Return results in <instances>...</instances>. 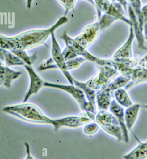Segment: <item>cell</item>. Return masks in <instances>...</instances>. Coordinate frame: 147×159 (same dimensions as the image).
Returning <instances> with one entry per match:
<instances>
[{
	"label": "cell",
	"mask_w": 147,
	"mask_h": 159,
	"mask_svg": "<svg viewBox=\"0 0 147 159\" xmlns=\"http://www.w3.org/2000/svg\"><path fill=\"white\" fill-rule=\"evenodd\" d=\"M68 20V18L65 16H63L47 29L29 30L11 37L1 35V48L7 50L18 48L26 50L39 46L44 43L55 31L65 25Z\"/></svg>",
	"instance_id": "cell-1"
},
{
	"label": "cell",
	"mask_w": 147,
	"mask_h": 159,
	"mask_svg": "<svg viewBox=\"0 0 147 159\" xmlns=\"http://www.w3.org/2000/svg\"><path fill=\"white\" fill-rule=\"evenodd\" d=\"M3 111L27 122L37 124H52V119L45 116L37 106L32 104L8 106L3 108Z\"/></svg>",
	"instance_id": "cell-2"
},
{
	"label": "cell",
	"mask_w": 147,
	"mask_h": 159,
	"mask_svg": "<svg viewBox=\"0 0 147 159\" xmlns=\"http://www.w3.org/2000/svg\"><path fill=\"white\" fill-rule=\"evenodd\" d=\"M44 86L66 92L75 100L82 111H88L95 114L96 112V107L89 103L83 91L74 85H64L52 82H44Z\"/></svg>",
	"instance_id": "cell-3"
},
{
	"label": "cell",
	"mask_w": 147,
	"mask_h": 159,
	"mask_svg": "<svg viewBox=\"0 0 147 159\" xmlns=\"http://www.w3.org/2000/svg\"><path fill=\"white\" fill-rule=\"evenodd\" d=\"M95 121L105 132L118 141H123L121 129L117 118L112 113L107 110H100L96 116Z\"/></svg>",
	"instance_id": "cell-4"
},
{
	"label": "cell",
	"mask_w": 147,
	"mask_h": 159,
	"mask_svg": "<svg viewBox=\"0 0 147 159\" xmlns=\"http://www.w3.org/2000/svg\"><path fill=\"white\" fill-rule=\"evenodd\" d=\"M97 66L98 71L86 84L95 91L106 88L111 81L119 75V72L112 67L109 66Z\"/></svg>",
	"instance_id": "cell-5"
},
{
	"label": "cell",
	"mask_w": 147,
	"mask_h": 159,
	"mask_svg": "<svg viewBox=\"0 0 147 159\" xmlns=\"http://www.w3.org/2000/svg\"><path fill=\"white\" fill-rule=\"evenodd\" d=\"M97 10L98 17L101 16V13L111 16L129 26H132L130 19L125 17L124 14L122 6L119 3H111L108 0H93Z\"/></svg>",
	"instance_id": "cell-6"
},
{
	"label": "cell",
	"mask_w": 147,
	"mask_h": 159,
	"mask_svg": "<svg viewBox=\"0 0 147 159\" xmlns=\"http://www.w3.org/2000/svg\"><path fill=\"white\" fill-rule=\"evenodd\" d=\"M100 30L101 25L98 20L86 26L80 34L74 38V40L79 45L86 49L96 41Z\"/></svg>",
	"instance_id": "cell-7"
},
{
	"label": "cell",
	"mask_w": 147,
	"mask_h": 159,
	"mask_svg": "<svg viewBox=\"0 0 147 159\" xmlns=\"http://www.w3.org/2000/svg\"><path fill=\"white\" fill-rule=\"evenodd\" d=\"M51 37L52 42L51 49L52 59L57 67V69H59L61 71L62 73L64 74L70 84L74 85V79L70 74L67 68L65 60L64 58L63 52L61 50L60 45L56 38L54 33L52 34Z\"/></svg>",
	"instance_id": "cell-8"
},
{
	"label": "cell",
	"mask_w": 147,
	"mask_h": 159,
	"mask_svg": "<svg viewBox=\"0 0 147 159\" xmlns=\"http://www.w3.org/2000/svg\"><path fill=\"white\" fill-rule=\"evenodd\" d=\"M24 67L27 72L30 79L29 87L25 93V97L23 100V102H25L32 96L37 93L43 86H44V82L36 73L31 66L25 65Z\"/></svg>",
	"instance_id": "cell-9"
},
{
	"label": "cell",
	"mask_w": 147,
	"mask_h": 159,
	"mask_svg": "<svg viewBox=\"0 0 147 159\" xmlns=\"http://www.w3.org/2000/svg\"><path fill=\"white\" fill-rule=\"evenodd\" d=\"M110 111L117 118L120 127L121 129L123 134V141L125 143H129L130 141L129 138V130L126 127L124 119V111L123 107L121 106L116 102V100L111 101L110 106L109 107Z\"/></svg>",
	"instance_id": "cell-10"
},
{
	"label": "cell",
	"mask_w": 147,
	"mask_h": 159,
	"mask_svg": "<svg viewBox=\"0 0 147 159\" xmlns=\"http://www.w3.org/2000/svg\"><path fill=\"white\" fill-rule=\"evenodd\" d=\"M135 34L132 26H130L129 36L124 43L114 53L112 59H132L133 57L132 44Z\"/></svg>",
	"instance_id": "cell-11"
},
{
	"label": "cell",
	"mask_w": 147,
	"mask_h": 159,
	"mask_svg": "<svg viewBox=\"0 0 147 159\" xmlns=\"http://www.w3.org/2000/svg\"><path fill=\"white\" fill-rule=\"evenodd\" d=\"M128 11L130 20L132 22V26L133 28L135 35L138 43V48L144 50H146L147 48L145 45V39L143 34V30L140 28L137 17L131 5L128 6Z\"/></svg>",
	"instance_id": "cell-12"
},
{
	"label": "cell",
	"mask_w": 147,
	"mask_h": 159,
	"mask_svg": "<svg viewBox=\"0 0 147 159\" xmlns=\"http://www.w3.org/2000/svg\"><path fill=\"white\" fill-rule=\"evenodd\" d=\"M129 76L131 81L124 87L125 90L129 89L137 84L147 82V67L139 66L132 68Z\"/></svg>",
	"instance_id": "cell-13"
},
{
	"label": "cell",
	"mask_w": 147,
	"mask_h": 159,
	"mask_svg": "<svg viewBox=\"0 0 147 159\" xmlns=\"http://www.w3.org/2000/svg\"><path fill=\"white\" fill-rule=\"evenodd\" d=\"M52 125L55 131L58 130L60 128L67 127L69 128H77L83 126L79 116H68L60 118L53 119Z\"/></svg>",
	"instance_id": "cell-14"
},
{
	"label": "cell",
	"mask_w": 147,
	"mask_h": 159,
	"mask_svg": "<svg viewBox=\"0 0 147 159\" xmlns=\"http://www.w3.org/2000/svg\"><path fill=\"white\" fill-rule=\"evenodd\" d=\"M22 72L14 71L8 67L1 65L0 67V82L1 85L6 88H10L13 80L18 78Z\"/></svg>",
	"instance_id": "cell-15"
},
{
	"label": "cell",
	"mask_w": 147,
	"mask_h": 159,
	"mask_svg": "<svg viewBox=\"0 0 147 159\" xmlns=\"http://www.w3.org/2000/svg\"><path fill=\"white\" fill-rule=\"evenodd\" d=\"M137 145L127 154L124 155V159H147V142L140 141L135 135Z\"/></svg>",
	"instance_id": "cell-16"
},
{
	"label": "cell",
	"mask_w": 147,
	"mask_h": 159,
	"mask_svg": "<svg viewBox=\"0 0 147 159\" xmlns=\"http://www.w3.org/2000/svg\"><path fill=\"white\" fill-rule=\"evenodd\" d=\"M111 92L107 86L97 92L96 102L99 110H107L109 108L111 102Z\"/></svg>",
	"instance_id": "cell-17"
},
{
	"label": "cell",
	"mask_w": 147,
	"mask_h": 159,
	"mask_svg": "<svg viewBox=\"0 0 147 159\" xmlns=\"http://www.w3.org/2000/svg\"><path fill=\"white\" fill-rule=\"evenodd\" d=\"M142 107V105L140 104H133L130 107H127L124 111V119L128 130H131L133 128L138 118L140 108Z\"/></svg>",
	"instance_id": "cell-18"
},
{
	"label": "cell",
	"mask_w": 147,
	"mask_h": 159,
	"mask_svg": "<svg viewBox=\"0 0 147 159\" xmlns=\"http://www.w3.org/2000/svg\"><path fill=\"white\" fill-rule=\"evenodd\" d=\"M0 59L6 66H25L24 61L12 53L11 51L4 48H0Z\"/></svg>",
	"instance_id": "cell-19"
},
{
	"label": "cell",
	"mask_w": 147,
	"mask_h": 159,
	"mask_svg": "<svg viewBox=\"0 0 147 159\" xmlns=\"http://www.w3.org/2000/svg\"><path fill=\"white\" fill-rule=\"evenodd\" d=\"M74 85L80 88L83 92L87 101L96 107V91L89 87L86 82H81L74 79Z\"/></svg>",
	"instance_id": "cell-20"
},
{
	"label": "cell",
	"mask_w": 147,
	"mask_h": 159,
	"mask_svg": "<svg viewBox=\"0 0 147 159\" xmlns=\"http://www.w3.org/2000/svg\"><path fill=\"white\" fill-rule=\"evenodd\" d=\"M115 100L122 107H130L133 104L130 96L125 89H118L115 91Z\"/></svg>",
	"instance_id": "cell-21"
},
{
	"label": "cell",
	"mask_w": 147,
	"mask_h": 159,
	"mask_svg": "<svg viewBox=\"0 0 147 159\" xmlns=\"http://www.w3.org/2000/svg\"><path fill=\"white\" fill-rule=\"evenodd\" d=\"M130 81L131 78L129 76L121 75L115 78L107 86L111 91H114L118 89L125 87Z\"/></svg>",
	"instance_id": "cell-22"
},
{
	"label": "cell",
	"mask_w": 147,
	"mask_h": 159,
	"mask_svg": "<svg viewBox=\"0 0 147 159\" xmlns=\"http://www.w3.org/2000/svg\"><path fill=\"white\" fill-rule=\"evenodd\" d=\"M130 2L131 6L134 11L136 15L137 18L140 28L143 30L144 24L142 18V5H141V0H128Z\"/></svg>",
	"instance_id": "cell-23"
},
{
	"label": "cell",
	"mask_w": 147,
	"mask_h": 159,
	"mask_svg": "<svg viewBox=\"0 0 147 159\" xmlns=\"http://www.w3.org/2000/svg\"><path fill=\"white\" fill-rule=\"evenodd\" d=\"M9 50L24 61L26 65L32 66V62L31 58L28 55L26 50L18 48H11Z\"/></svg>",
	"instance_id": "cell-24"
},
{
	"label": "cell",
	"mask_w": 147,
	"mask_h": 159,
	"mask_svg": "<svg viewBox=\"0 0 147 159\" xmlns=\"http://www.w3.org/2000/svg\"><path fill=\"white\" fill-rule=\"evenodd\" d=\"M99 127L96 122L92 121L84 125L83 132L86 135H93L98 132Z\"/></svg>",
	"instance_id": "cell-25"
},
{
	"label": "cell",
	"mask_w": 147,
	"mask_h": 159,
	"mask_svg": "<svg viewBox=\"0 0 147 159\" xmlns=\"http://www.w3.org/2000/svg\"><path fill=\"white\" fill-rule=\"evenodd\" d=\"M86 60L82 57H78L66 61L67 68L69 71L78 69Z\"/></svg>",
	"instance_id": "cell-26"
},
{
	"label": "cell",
	"mask_w": 147,
	"mask_h": 159,
	"mask_svg": "<svg viewBox=\"0 0 147 159\" xmlns=\"http://www.w3.org/2000/svg\"><path fill=\"white\" fill-rule=\"evenodd\" d=\"M58 1L65 8V15L66 16L70 10L73 9L77 0H58ZM85 1L89 2L92 5H94V2L93 0H85Z\"/></svg>",
	"instance_id": "cell-27"
},
{
	"label": "cell",
	"mask_w": 147,
	"mask_h": 159,
	"mask_svg": "<svg viewBox=\"0 0 147 159\" xmlns=\"http://www.w3.org/2000/svg\"><path fill=\"white\" fill-rule=\"evenodd\" d=\"M79 117L83 125L95 120V114L88 111H84L79 115Z\"/></svg>",
	"instance_id": "cell-28"
},
{
	"label": "cell",
	"mask_w": 147,
	"mask_h": 159,
	"mask_svg": "<svg viewBox=\"0 0 147 159\" xmlns=\"http://www.w3.org/2000/svg\"><path fill=\"white\" fill-rule=\"evenodd\" d=\"M57 69L56 64H55L52 59H50L49 60L44 62L41 66L39 67V70L40 71L44 70H47V69Z\"/></svg>",
	"instance_id": "cell-29"
},
{
	"label": "cell",
	"mask_w": 147,
	"mask_h": 159,
	"mask_svg": "<svg viewBox=\"0 0 147 159\" xmlns=\"http://www.w3.org/2000/svg\"><path fill=\"white\" fill-rule=\"evenodd\" d=\"M142 18L143 23L145 24L147 21V4L142 8Z\"/></svg>",
	"instance_id": "cell-30"
},
{
	"label": "cell",
	"mask_w": 147,
	"mask_h": 159,
	"mask_svg": "<svg viewBox=\"0 0 147 159\" xmlns=\"http://www.w3.org/2000/svg\"><path fill=\"white\" fill-rule=\"evenodd\" d=\"M25 148H26V152H27V156L25 159H34L32 156L31 153L30 146L27 143H25Z\"/></svg>",
	"instance_id": "cell-31"
},
{
	"label": "cell",
	"mask_w": 147,
	"mask_h": 159,
	"mask_svg": "<svg viewBox=\"0 0 147 159\" xmlns=\"http://www.w3.org/2000/svg\"><path fill=\"white\" fill-rule=\"evenodd\" d=\"M112 2H117L120 4L124 8L125 11L127 10V0H112Z\"/></svg>",
	"instance_id": "cell-32"
},
{
	"label": "cell",
	"mask_w": 147,
	"mask_h": 159,
	"mask_svg": "<svg viewBox=\"0 0 147 159\" xmlns=\"http://www.w3.org/2000/svg\"><path fill=\"white\" fill-rule=\"evenodd\" d=\"M143 32H144V37L145 39L147 41V21L145 23L143 27Z\"/></svg>",
	"instance_id": "cell-33"
},
{
	"label": "cell",
	"mask_w": 147,
	"mask_h": 159,
	"mask_svg": "<svg viewBox=\"0 0 147 159\" xmlns=\"http://www.w3.org/2000/svg\"><path fill=\"white\" fill-rule=\"evenodd\" d=\"M33 0H27V7L29 9L31 8Z\"/></svg>",
	"instance_id": "cell-34"
},
{
	"label": "cell",
	"mask_w": 147,
	"mask_h": 159,
	"mask_svg": "<svg viewBox=\"0 0 147 159\" xmlns=\"http://www.w3.org/2000/svg\"><path fill=\"white\" fill-rule=\"evenodd\" d=\"M145 62H147V55L146 56H145V57H144V58H143L141 60L139 64L145 63Z\"/></svg>",
	"instance_id": "cell-35"
},
{
	"label": "cell",
	"mask_w": 147,
	"mask_h": 159,
	"mask_svg": "<svg viewBox=\"0 0 147 159\" xmlns=\"http://www.w3.org/2000/svg\"><path fill=\"white\" fill-rule=\"evenodd\" d=\"M142 107H144V108H146L147 110V104L144 105H142ZM147 142V140L146 141Z\"/></svg>",
	"instance_id": "cell-36"
}]
</instances>
